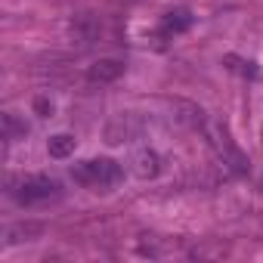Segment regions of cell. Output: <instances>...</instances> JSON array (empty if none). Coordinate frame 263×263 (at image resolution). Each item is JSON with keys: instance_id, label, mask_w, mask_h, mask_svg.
<instances>
[{"instance_id": "cell-1", "label": "cell", "mask_w": 263, "mask_h": 263, "mask_svg": "<svg viewBox=\"0 0 263 263\" xmlns=\"http://www.w3.org/2000/svg\"><path fill=\"white\" fill-rule=\"evenodd\" d=\"M192 124L201 130V137L208 140V146L214 149V155H217V158L232 171V174H248V158H245V152L238 149V143L232 140V134L226 130V124H223V121H217V118L204 115L201 108H195Z\"/></svg>"}, {"instance_id": "cell-2", "label": "cell", "mask_w": 263, "mask_h": 263, "mask_svg": "<svg viewBox=\"0 0 263 263\" xmlns=\"http://www.w3.org/2000/svg\"><path fill=\"white\" fill-rule=\"evenodd\" d=\"M71 177H74V183H81L87 189H111L124 180V171L111 158H90V161L74 164Z\"/></svg>"}, {"instance_id": "cell-3", "label": "cell", "mask_w": 263, "mask_h": 263, "mask_svg": "<svg viewBox=\"0 0 263 263\" xmlns=\"http://www.w3.org/2000/svg\"><path fill=\"white\" fill-rule=\"evenodd\" d=\"M10 195L19 201V204H41V201H50V198H59L62 195V186L59 180L53 177H44V174H34V177H22L19 183L10 186Z\"/></svg>"}, {"instance_id": "cell-4", "label": "cell", "mask_w": 263, "mask_h": 263, "mask_svg": "<svg viewBox=\"0 0 263 263\" xmlns=\"http://www.w3.org/2000/svg\"><path fill=\"white\" fill-rule=\"evenodd\" d=\"M130 171H134V177H140V180H152V177H158V171H161V158H158V152H152V149H140V152H134V158H130Z\"/></svg>"}, {"instance_id": "cell-5", "label": "cell", "mask_w": 263, "mask_h": 263, "mask_svg": "<svg viewBox=\"0 0 263 263\" xmlns=\"http://www.w3.org/2000/svg\"><path fill=\"white\" fill-rule=\"evenodd\" d=\"M121 71H124V65H121L118 59H99V62L90 65V74H87V78H90L93 84H108V81H115Z\"/></svg>"}, {"instance_id": "cell-6", "label": "cell", "mask_w": 263, "mask_h": 263, "mask_svg": "<svg viewBox=\"0 0 263 263\" xmlns=\"http://www.w3.org/2000/svg\"><path fill=\"white\" fill-rule=\"evenodd\" d=\"M189 25H192V13H189V10H174V13H167V16L161 19V34L171 37V34L186 31Z\"/></svg>"}, {"instance_id": "cell-7", "label": "cell", "mask_w": 263, "mask_h": 263, "mask_svg": "<svg viewBox=\"0 0 263 263\" xmlns=\"http://www.w3.org/2000/svg\"><path fill=\"white\" fill-rule=\"evenodd\" d=\"M47 152H50V158H56V161L68 158V155L74 152V137H71V134H56V137H50Z\"/></svg>"}]
</instances>
